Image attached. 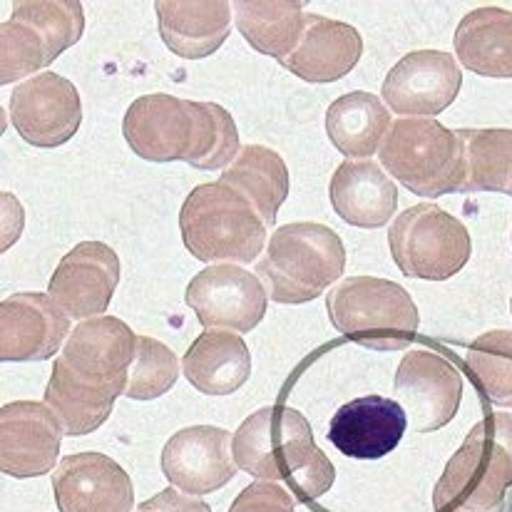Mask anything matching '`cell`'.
<instances>
[{
  "label": "cell",
  "mask_w": 512,
  "mask_h": 512,
  "mask_svg": "<svg viewBox=\"0 0 512 512\" xmlns=\"http://www.w3.org/2000/svg\"><path fill=\"white\" fill-rule=\"evenodd\" d=\"M234 460L256 480L286 483L304 503L329 493L336 480L304 413L289 406L254 411L234 433Z\"/></svg>",
  "instance_id": "6da1fadb"
},
{
  "label": "cell",
  "mask_w": 512,
  "mask_h": 512,
  "mask_svg": "<svg viewBox=\"0 0 512 512\" xmlns=\"http://www.w3.org/2000/svg\"><path fill=\"white\" fill-rule=\"evenodd\" d=\"M512 485V416L495 413L470 428L435 483V512H505Z\"/></svg>",
  "instance_id": "7a4b0ae2"
},
{
  "label": "cell",
  "mask_w": 512,
  "mask_h": 512,
  "mask_svg": "<svg viewBox=\"0 0 512 512\" xmlns=\"http://www.w3.org/2000/svg\"><path fill=\"white\" fill-rule=\"evenodd\" d=\"M346 249L334 229L316 222L284 224L269 237L256 276L276 304H306L343 276Z\"/></svg>",
  "instance_id": "3957f363"
},
{
  "label": "cell",
  "mask_w": 512,
  "mask_h": 512,
  "mask_svg": "<svg viewBox=\"0 0 512 512\" xmlns=\"http://www.w3.org/2000/svg\"><path fill=\"white\" fill-rule=\"evenodd\" d=\"M266 222L237 192L222 182L199 184L179 212V232L187 252L207 264H252L266 244Z\"/></svg>",
  "instance_id": "277c9868"
},
{
  "label": "cell",
  "mask_w": 512,
  "mask_h": 512,
  "mask_svg": "<svg viewBox=\"0 0 512 512\" xmlns=\"http://www.w3.org/2000/svg\"><path fill=\"white\" fill-rule=\"evenodd\" d=\"M326 309L336 331L373 351H401L421 326L411 294L378 276L341 279L326 296Z\"/></svg>",
  "instance_id": "5b68a950"
},
{
  "label": "cell",
  "mask_w": 512,
  "mask_h": 512,
  "mask_svg": "<svg viewBox=\"0 0 512 512\" xmlns=\"http://www.w3.org/2000/svg\"><path fill=\"white\" fill-rule=\"evenodd\" d=\"M383 170L418 197H443L463 189L465 157L458 130L438 120L403 117L391 122L378 150Z\"/></svg>",
  "instance_id": "8992f818"
},
{
  "label": "cell",
  "mask_w": 512,
  "mask_h": 512,
  "mask_svg": "<svg viewBox=\"0 0 512 512\" xmlns=\"http://www.w3.org/2000/svg\"><path fill=\"white\" fill-rule=\"evenodd\" d=\"M85 33L83 3L78 0H23L0 25V83L40 75L58 55Z\"/></svg>",
  "instance_id": "52a82bcc"
},
{
  "label": "cell",
  "mask_w": 512,
  "mask_h": 512,
  "mask_svg": "<svg viewBox=\"0 0 512 512\" xmlns=\"http://www.w3.org/2000/svg\"><path fill=\"white\" fill-rule=\"evenodd\" d=\"M388 247L398 269L411 279L445 281L470 259V234L458 217L438 204H416L388 229Z\"/></svg>",
  "instance_id": "ba28073f"
},
{
  "label": "cell",
  "mask_w": 512,
  "mask_h": 512,
  "mask_svg": "<svg viewBox=\"0 0 512 512\" xmlns=\"http://www.w3.org/2000/svg\"><path fill=\"white\" fill-rule=\"evenodd\" d=\"M137 351V334L115 316L80 321L70 331L58 361L83 386L125 396L127 371Z\"/></svg>",
  "instance_id": "9c48e42d"
},
{
  "label": "cell",
  "mask_w": 512,
  "mask_h": 512,
  "mask_svg": "<svg viewBox=\"0 0 512 512\" xmlns=\"http://www.w3.org/2000/svg\"><path fill=\"white\" fill-rule=\"evenodd\" d=\"M184 299L204 329L249 334L264 319L269 294L252 271L239 264H214L189 281Z\"/></svg>",
  "instance_id": "30bf717a"
},
{
  "label": "cell",
  "mask_w": 512,
  "mask_h": 512,
  "mask_svg": "<svg viewBox=\"0 0 512 512\" xmlns=\"http://www.w3.org/2000/svg\"><path fill=\"white\" fill-rule=\"evenodd\" d=\"M10 122L28 145L60 147L73 140L83 122L78 87L58 73H40L10 95Z\"/></svg>",
  "instance_id": "8fae6325"
},
{
  "label": "cell",
  "mask_w": 512,
  "mask_h": 512,
  "mask_svg": "<svg viewBox=\"0 0 512 512\" xmlns=\"http://www.w3.org/2000/svg\"><path fill=\"white\" fill-rule=\"evenodd\" d=\"M398 403L418 433L448 426L463 398V376L458 368L433 351H411L403 356L393 381Z\"/></svg>",
  "instance_id": "7c38bea8"
},
{
  "label": "cell",
  "mask_w": 512,
  "mask_h": 512,
  "mask_svg": "<svg viewBox=\"0 0 512 512\" xmlns=\"http://www.w3.org/2000/svg\"><path fill=\"white\" fill-rule=\"evenodd\" d=\"M463 85L453 55L443 50H416L398 60L383 80L381 97L396 115L430 117L448 110Z\"/></svg>",
  "instance_id": "4fadbf2b"
},
{
  "label": "cell",
  "mask_w": 512,
  "mask_h": 512,
  "mask_svg": "<svg viewBox=\"0 0 512 512\" xmlns=\"http://www.w3.org/2000/svg\"><path fill=\"white\" fill-rule=\"evenodd\" d=\"M234 435L217 426L177 430L162 450V473L172 488L187 495H209L237 475Z\"/></svg>",
  "instance_id": "5bb4252c"
},
{
  "label": "cell",
  "mask_w": 512,
  "mask_h": 512,
  "mask_svg": "<svg viewBox=\"0 0 512 512\" xmlns=\"http://www.w3.org/2000/svg\"><path fill=\"white\" fill-rule=\"evenodd\" d=\"M194 102L167 92L142 95L127 107L122 135L137 157L147 162H187L194 147Z\"/></svg>",
  "instance_id": "9a60e30c"
},
{
  "label": "cell",
  "mask_w": 512,
  "mask_h": 512,
  "mask_svg": "<svg viewBox=\"0 0 512 512\" xmlns=\"http://www.w3.org/2000/svg\"><path fill=\"white\" fill-rule=\"evenodd\" d=\"M120 284V256L102 242H83L70 249L55 269L48 296L70 316L87 321L105 316Z\"/></svg>",
  "instance_id": "2e32d148"
},
{
  "label": "cell",
  "mask_w": 512,
  "mask_h": 512,
  "mask_svg": "<svg viewBox=\"0 0 512 512\" xmlns=\"http://www.w3.org/2000/svg\"><path fill=\"white\" fill-rule=\"evenodd\" d=\"M63 428L45 403L15 401L0 411V468L10 478H40L58 465Z\"/></svg>",
  "instance_id": "e0dca14e"
},
{
  "label": "cell",
  "mask_w": 512,
  "mask_h": 512,
  "mask_svg": "<svg viewBox=\"0 0 512 512\" xmlns=\"http://www.w3.org/2000/svg\"><path fill=\"white\" fill-rule=\"evenodd\" d=\"M55 505L60 512H132L135 488L130 475L110 455H65L53 473Z\"/></svg>",
  "instance_id": "ac0fdd59"
},
{
  "label": "cell",
  "mask_w": 512,
  "mask_h": 512,
  "mask_svg": "<svg viewBox=\"0 0 512 512\" xmlns=\"http://www.w3.org/2000/svg\"><path fill=\"white\" fill-rule=\"evenodd\" d=\"M70 316L38 291H23L0 304V358L48 361L70 336Z\"/></svg>",
  "instance_id": "d6986e66"
},
{
  "label": "cell",
  "mask_w": 512,
  "mask_h": 512,
  "mask_svg": "<svg viewBox=\"0 0 512 512\" xmlns=\"http://www.w3.org/2000/svg\"><path fill=\"white\" fill-rule=\"evenodd\" d=\"M406 426L408 416L401 403L363 396L336 411L329 423V440L346 458L378 460L396 450Z\"/></svg>",
  "instance_id": "ffe728a7"
},
{
  "label": "cell",
  "mask_w": 512,
  "mask_h": 512,
  "mask_svg": "<svg viewBox=\"0 0 512 512\" xmlns=\"http://www.w3.org/2000/svg\"><path fill=\"white\" fill-rule=\"evenodd\" d=\"M361 55L363 38L353 25L306 15L299 45L281 65L306 83H336L356 68Z\"/></svg>",
  "instance_id": "44dd1931"
},
{
  "label": "cell",
  "mask_w": 512,
  "mask_h": 512,
  "mask_svg": "<svg viewBox=\"0 0 512 512\" xmlns=\"http://www.w3.org/2000/svg\"><path fill=\"white\" fill-rule=\"evenodd\" d=\"M155 13L165 45L184 60L217 53L229 38L234 20L227 0H160Z\"/></svg>",
  "instance_id": "7402d4cb"
},
{
  "label": "cell",
  "mask_w": 512,
  "mask_h": 512,
  "mask_svg": "<svg viewBox=\"0 0 512 512\" xmlns=\"http://www.w3.org/2000/svg\"><path fill=\"white\" fill-rule=\"evenodd\" d=\"M329 197L336 214L351 227L378 229L396 217V182L373 160H346L334 172Z\"/></svg>",
  "instance_id": "603a6c76"
},
{
  "label": "cell",
  "mask_w": 512,
  "mask_h": 512,
  "mask_svg": "<svg viewBox=\"0 0 512 512\" xmlns=\"http://www.w3.org/2000/svg\"><path fill=\"white\" fill-rule=\"evenodd\" d=\"M182 371L204 396H229L252 376V356L239 334L207 329L184 353Z\"/></svg>",
  "instance_id": "cb8c5ba5"
},
{
  "label": "cell",
  "mask_w": 512,
  "mask_h": 512,
  "mask_svg": "<svg viewBox=\"0 0 512 512\" xmlns=\"http://www.w3.org/2000/svg\"><path fill=\"white\" fill-rule=\"evenodd\" d=\"M460 65L483 78H512V13L503 8L470 10L455 30Z\"/></svg>",
  "instance_id": "d4e9b609"
},
{
  "label": "cell",
  "mask_w": 512,
  "mask_h": 512,
  "mask_svg": "<svg viewBox=\"0 0 512 512\" xmlns=\"http://www.w3.org/2000/svg\"><path fill=\"white\" fill-rule=\"evenodd\" d=\"M388 127H391V112L386 102L363 90L336 97L326 112V132L331 142L351 160H366L376 155Z\"/></svg>",
  "instance_id": "484cf974"
},
{
  "label": "cell",
  "mask_w": 512,
  "mask_h": 512,
  "mask_svg": "<svg viewBox=\"0 0 512 512\" xmlns=\"http://www.w3.org/2000/svg\"><path fill=\"white\" fill-rule=\"evenodd\" d=\"M219 182L237 189L259 212L266 227H274L276 214L289 197V170L284 160L279 152L261 145L242 147L239 157L224 170Z\"/></svg>",
  "instance_id": "4316f807"
},
{
  "label": "cell",
  "mask_w": 512,
  "mask_h": 512,
  "mask_svg": "<svg viewBox=\"0 0 512 512\" xmlns=\"http://www.w3.org/2000/svg\"><path fill=\"white\" fill-rule=\"evenodd\" d=\"M234 20L256 53L284 63L299 45L304 30V3L296 0H239L232 3Z\"/></svg>",
  "instance_id": "83f0119b"
},
{
  "label": "cell",
  "mask_w": 512,
  "mask_h": 512,
  "mask_svg": "<svg viewBox=\"0 0 512 512\" xmlns=\"http://www.w3.org/2000/svg\"><path fill=\"white\" fill-rule=\"evenodd\" d=\"M117 396L97 388L83 386L78 378L70 376L60 361L53 363V373L45 386V406L58 418L60 428L70 438L92 433L110 418Z\"/></svg>",
  "instance_id": "f1b7e54d"
},
{
  "label": "cell",
  "mask_w": 512,
  "mask_h": 512,
  "mask_svg": "<svg viewBox=\"0 0 512 512\" xmlns=\"http://www.w3.org/2000/svg\"><path fill=\"white\" fill-rule=\"evenodd\" d=\"M465 179L460 194L503 192L512 197V130H458Z\"/></svg>",
  "instance_id": "f546056e"
},
{
  "label": "cell",
  "mask_w": 512,
  "mask_h": 512,
  "mask_svg": "<svg viewBox=\"0 0 512 512\" xmlns=\"http://www.w3.org/2000/svg\"><path fill=\"white\" fill-rule=\"evenodd\" d=\"M470 381L495 406L512 408V331H488L465 356Z\"/></svg>",
  "instance_id": "4dcf8cb0"
},
{
  "label": "cell",
  "mask_w": 512,
  "mask_h": 512,
  "mask_svg": "<svg viewBox=\"0 0 512 512\" xmlns=\"http://www.w3.org/2000/svg\"><path fill=\"white\" fill-rule=\"evenodd\" d=\"M194 147L187 165L194 170H222L242 152L234 117L217 102H194Z\"/></svg>",
  "instance_id": "1f68e13d"
},
{
  "label": "cell",
  "mask_w": 512,
  "mask_h": 512,
  "mask_svg": "<svg viewBox=\"0 0 512 512\" xmlns=\"http://www.w3.org/2000/svg\"><path fill=\"white\" fill-rule=\"evenodd\" d=\"M179 361L170 346L150 336H137V351L127 371L125 396L132 401H155L177 383Z\"/></svg>",
  "instance_id": "d6a6232c"
},
{
  "label": "cell",
  "mask_w": 512,
  "mask_h": 512,
  "mask_svg": "<svg viewBox=\"0 0 512 512\" xmlns=\"http://www.w3.org/2000/svg\"><path fill=\"white\" fill-rule=\"evenodd\" d=\"M229 512H296L294 498L276 483H252L237 495Z\"/></svg>",
  "instance_id": "836d02e7"
},
{
  "label": "cell",
  "mask_w": 512,
  "mask_h": 512,
  "mask_svg": "<svg viewBox=\"0 0 512 512\" xmlns=\"http://www.w3.org/2000/svg\"><path fill=\"white\" fill-rule=\"evenodd\" d=\"M135 512H212L207 503L197 495H187L177 488H167L157 493L155 498L137 505Z\"/></svg>",
  "instance_id": "e575fe53"
},
{
  "label": "cell",
  "mask_w": 512,
  "mask_h": 512,
  "mask_svg": "<svg viewBox=\"0 0 512 512\" xmlns=\"http://www.w3.org/2000/svg\"><path fill=\"white\" fill-rule=\"evenodd\" d=\"M510 309H512V299H510Z\"/></svg>",
  "instance_id": "d590c367"
}]
</instances>
